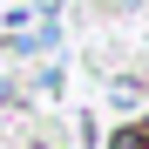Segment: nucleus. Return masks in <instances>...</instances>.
I'll list each match as a JSON object with an SVG mask.
<instances>
[{"mask_svg":"<svg viewBox=\"0 0 149 149\" xmlns=\"http://www.w3.org/2000/svg\"><path fill=\"white\" fill-rule=\"evenodd\" d=\"M61 47V20L47 14V20H27V27H14L7 34V54H54Z\"/></svg>","mask_w":149,"mask_h":149,"instance_id":"f257e3e1","label":"nucleus"},{"mask_svg":"<svg viewBox=\"0 0 149 149\" xmlns=\"http://www.w3.org/2000/svg\"><path fill=\"white\" fill-rule=\"evenodd\" d=\"M109 102H115L122 115H136V109H149V74H142V68H122L115 81H109Z\"/></svg>","mask_w":149,"mask_h":149,"instance_id":"f03ea898","label":"nucleus"},{"mask_svg":"<svg viewBox=\"0 0 149 149\" xmlns=\"http://www.w3.org/2000/svg\"><path fill=\"white\" fill-rule=\"evenodd\" d=\"M61 88H68V68H61V61H41V68L27 74V95H41V102H54Z\"/></svg>","mask_w":149,"mask_h":149,"instance_id":"7ed1b4c3","label":"nucleus"},{"mask_svg":"<svg viewBox=\"0 0 149 149\" xmlns=\"http://www.w3.org/2000/svg\"><path fill=\"white\" fill-rule=\"evenodd\" d=\"M109 149H149V142H142V136H136V122H122V129H115V136H109Z\"/></svg>","mask_w":149,"mask_h":149,"instance_id":"20e7f679","label":"nucleus"},{"mask_svg":"<svg viewBox=\"0 0 149 149\" xmlns=\"http://www.w3.org/2000/svg\"><path fill=\"white\" fill-rule=\"evenodd\" d=\"M136 136H142V142H149V109H142V115H136Z\"/></svg>","mask_w":149,"mask_h":149,"instance_id":"39448f33","label":"nucleus"}]
</instances>
